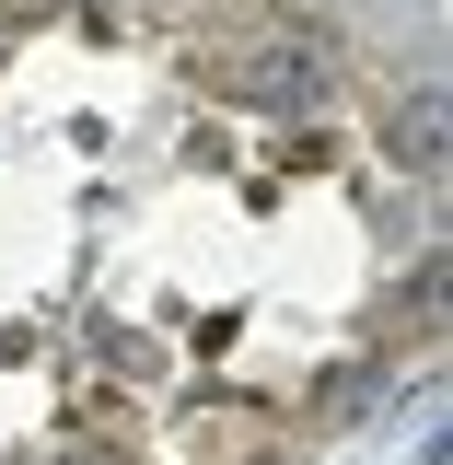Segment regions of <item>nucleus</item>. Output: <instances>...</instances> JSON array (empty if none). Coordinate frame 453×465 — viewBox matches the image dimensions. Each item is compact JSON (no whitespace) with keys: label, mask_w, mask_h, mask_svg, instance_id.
Masks as SVG:
<instances>
[{"label":"nucleus","mask_w":453,"mask_h":465,"mask_svg":"<svg viewBox=\"0 0 453 465\" xmlns=\"http://www.w3.org/2000/svg\"><path fill=\"white\" fill-rule=\"evenodd\" d=\"M198 82L232 94V105H326V82H338V47L326 35H232V47L198 58Z\"/></svg>","instance_id":"1"},{"label":"nucleus","mask_w":453,"mask_h":465,"mask_svg":"<svg viewBox=\"0 0 453 465\" xmlns=\"http://www.w3.org/2000/svg\"><path fill=\"white\" fill-rule=\"evenodd\" d=\"M384 140H396V163H419V174H442V94H407V105H396V128H384Z\"/></svg>","instance_id":"2"}]
</instances>
